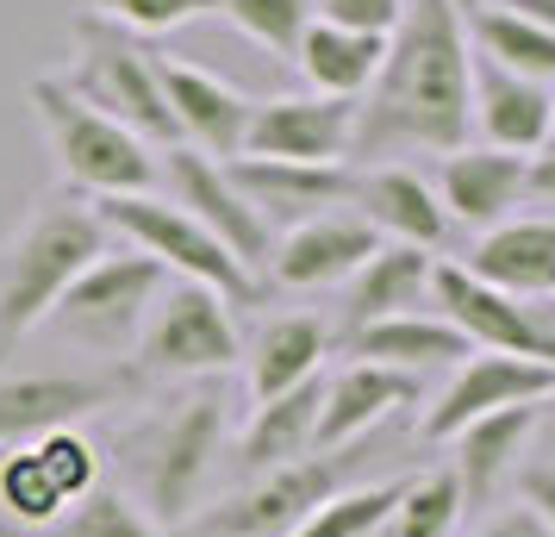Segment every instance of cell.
Wrapping results in <instances>:
<instances>
[{
  "label": "cell",
  "mask_w": 555,
  "mask_h": 537,
  "mask_svg": "<svg viewBox=\"0 0 555 537\" xmlns=\"http://www.w3.org/2000/svg\"><path fill=\"white\" fill-rule=\"evenodd\" d=\"M468 81H475V44L468 20L450 0H405L400 26L387 38L375 88L356 101V144L362 169L400 163V156H450L468 144Z\"/></svg>",
  "instance_id": "6da1fadb"
},
{
  "label": "cell",
  "mask_w": 555,
  "mask_h": 537,
  "mask_svg": "<svg viewBox=\"0 0 555 537\" xmlns=\"http://www.w3.org/2000/svg\"><path fill=\"white\" fill-rule=\"evenodd\" d=\"M106 238L113 231L94 219L81 194H44L20 219V231L0 244V357H13L56 312L81 269L113 251Z\"/></svg>",
  "instance_id": "7a4b0ae2"
},
{
  "label": "cell",
  "mask_w": 555,
  "mask_h": 537,
  "mask_svg": "<svg viewBox=\"0 0 555 537\" xmlns=\"http://www.w3.org/2000/svg\"><path fill=\"white\" fill-rule=\"evenodd\" d=\"M26 101L38 113V131L51 144L56 169L69 181V194L106 201V194H151L156 156L144 138H131L119 119H106L101 106H88L63 76H31Z\"/></svg>",
  "instance_id": "3957f363"
},
{
  "label": "cell",
  "mask_w": 555,
  "mask_h": 537,
  "mask_svg": "<svg viewBox=\"0 0 555 537\" xmlns=\"http://www.w3.org/2000/svg\"><path fill=\"white\" fill-rule=\"evenodd\" d=\"M225 444V394L219 387H188L131 437V482L144 494V512L156 525H188L201 507V487Z\"/></svg>",
  "instance_id": "277c9868"
},
{
  "label": "cell",
  "mask_w": 555,
  "mask_h": 537,
  "mask_svg": "<svg viewBox=\"0 0 555 537\" xmlns=\"http://www.w3.org/2000/svg\"><path fill=\"white\" fill-rule=\"evenodd\" d=\"M63 81H69L88 106H101L106 119H119L131 138H144L151 151L181 144L169 94H163L156 51L144 44V38H131L126 26H113V20H101V13L76 20V69H69Z\"/></svg>",
  "instance_id": "5b68a950"
},
{
  "label": "cell",
  "mask_w": 555,
  "mask_h": 537,
  "mask_svg": "<svg viewBox=\"0 0 555 537\" xmlns=\"http://www.w3.org/2000/svg\"><path fill=\"white\" fill-rule=\"evenodd\" d=\"M88 206H94V219H101L106 231L126 238L131 251L156 256L176 282L219 287L231 307H237V301H256V276L188 213V206L156 201V194H106V201H88Z\"/></svg>",
  "instance_id": "8992f818"
},
{
  "label": "cell",
  "mask_w": 555,
  "mask_h": 537,
  "mask_svg": "<svg viewBox=\"0 0 555 537\" xmlns=\"http://www.w3.org/2000/svg\"><path fill=\"white\" fill-rule=\"evenodd\" d=\"M244 362V337L231 319V301L201 282H163L151 319L138 332V375H225Z\"/></svg>",
  "instance_id": "52a82bcc"
},
{
  "label": "cell",
  "mask_w": 555,
  "mask_h": 537,
  "mask_svg": "<svg viewBox=\"0 0 555 537\" xmlns=\"http://www.w3.org/2000/svg\"><path fill=\"white\" fill-rule=\"evenodd\" d=\"M169 282V269L144 251H106L101 263H88L69 294L56 301V312L44 325H56L63 337H76L88 350H131L138 332H144V319H151L156 294Z\"/></svg>",
  "instance_id": "ba28073f"
},
{
  "label": "cell",
  "mask_w": 555,
  "mask_h": 537,
  "mask_svg": "<svg viewBox=\"0 0 555 537\" xmlns=\"http://www.w3.org/2000/svg\"><path fill=\"white\" fill-rule=\"evenodd\" d=\"M350 450H312L300 462L262 469L244 494H231L225 507L201 512L188 525H194V537H294L331 494L350 487Z\"/></svg>",
  "instance_id": "9c48e42d"
},
{
  "label": "cell",
  "mask_w": 555,
  "mask_h": 537,
  "mask_svg": "<svg viewBox=\"0 0 555 537\" xmlns=\"http://www.w3.org/2000/svg\"><path fill=\"white\" fill-rule=\"evenodd\" d=\"M138 382H144L138 362L131 369H0V450L69 432L88 412L138 394Z\"/></svg>",
  "instance_id": "30bf717a"
},
{
  "label": "cell",
  "mask_w": 555,
  "mask_h": 537,
  "mask_svg": "<svg viewBox=\"0 0 555 537\" xmlns=\"http://www.w3.org/2000/svg\"><path fill=\"white\" fill-rule=\"evenodd\" d=\"M163 176H169V194H176V206H188L194 219H201L219 244H225L244 269H269V251H275V231L262 226V213H256L250 201H244V188L231 181V169L219 163V156L194 151V144H169L163 151V163H156Z\"/></svg>",
  "instance_id": "8fae6325"
},
{
  "label": "cell",
  "mask_w": 555,
  "mask_h": 537,
  "mask_svg": "<svg viewBox=\"0 0 555 537\" xmlns=\"http://www.w3.org/2000/svg\"><path fill=\"white\" fill-rule=\"evenodd\" d=\"M430 301H437V312H443L475 350H505V357H525V362L555 369V332L537 319V307L505 301V294H493V287H480L462 263H437V276H430Z\"/></svg>",
  "instance_id": "7c38bea8"
},
{
  "label": "cell",
  "mask_w": 555,
  "mask_h": 537,
  "mask_svg": "<svg viewBox=\"0 0 555 537\" xmlns=\"http://www.w3.org/2000/svg\"><path fill=\"white\" fill-rule=\"evenodd\" d=\"M555 400V369L525 357H505V350H475L468 362H455L450 387L430 400L425 412V437L430 444H450L462 425H475L487 412L505 407H550Z\"/></svg>",
  "instance_id": "4fadbf2b"
},
{
  "label": "cell",
  "mask_w": 555,
  "mask_h": 537,
  "mask_svg": "<svg viewBox=\"0 0 555 537\" xmlns=\"http://www.w3.org/2000/svg\"><path fill=\"white\" fill-rule=\"evenodd\" d=\"M356 144V101L331 94H269L250 106L244 156L269 163H350Z\"/></svg>",
  "instance_id": "5bb4252c"
},
{
  "label": "cell",
  "mask_w": 555,
  "mask_h": 537,
  "mask_svg": "<svg viewBox=\"0 0 555 537\" xmlns=\"http://www.w3.org/2000/svg\"><path fill=\"white\" fill-rule=\"evenodd\" d=\"M231 181L244 188V201L262 213V226L275 231H294L319 213H344L350 206V188H356V169L350 163H269V156H231L225 163Z\"/></svg>",
  "instance_id": "9a60e30c"
},
{
  "label": "cell",
  "mask_w": 555,
  "mask_h": 537,
  "mask_svg": "<svg viewBox=\"0 0 555 537\" xmlns=\"http://www.w3.org/2000/svg\"><path fill=\"white\" fill-rule=\"evenodd\" d=\"M156 69H163V94H169L181 144L219 156V163L244 156V131H250V106H256L244 88H231L225 76H212L201 63H181V56H156Z\"/></svg>",
  "instance_id": "2e32d148"
},
{
  "label": "cell",
  "mask_w": 555,
  "mask_h": 537,
  "mask_svg": "<svg viewBox=\"0 0 555 537\" xmlns=\"http://www.w3.org/2000/svg\"><path fill=\"white\" fill-rule=\"evenodd\" d=\"M437 201L450 213V226L493 231L512 219V206L530 194V156L493 151V144H462L437 163Z\"/></svg>",
  "instance_id": "e0dca14e"
},
{
  "label": "cell",
  "mask_w": 555,
  "mask_h": 537,
  "mask_svg": "<svg viewBox=\"0 0 555 537\" xmlns=\"http://www.w3.org/2000/svg\"><path fill=\"white\" fill-rule=\"evenodd\" d=\"M350 213L375 231L380 244H412V251H437L450 238V213L437 201L418 169L405 163H375V169H356L350 188Z\"/></svg>",
  "instance_id": "ac0fdd59"
},
{
  "label": "cell",
  "mask_w": 555,
  "mask_h": 537,
  "mask_svg": "<svg viewBox=\"0 0 555 537\" xmlns=\"http://www.w3.org/2000/svg\"><path fill=\"white\" fill-rule=\"evenodd\" d=\"M375 251H380V238L344 206V213H319V219H306V226L281 231L275 251H269V276H275L281 287H294V294L344 287Z\"/></svg>",
  "instance_id": "d6986e66"
},
{
  "label": "cell",
  "mask_w": 555,
  "mask_h": 537,
  "mask_svg": "<svg viewBox=\"0 0 555 537\" xmlns=\"http://www.w3.org/2000/svg\"><path fill=\"white\" fill-rule=\"evenodd\" d=\"M550 113H555V88L543 81H525L475 56V81H468V119H475L480 144L512 156H537L550 151Z\"/></svg>",
  "instance_id": "ffe728a7"
},
{
  "label": "cell",
  "mask_w": 555,
  "mask_h": 537,
  "mask_svg": "<svg viewBox=\"0 0 555 537\" xmlns=\"http://www.w3.org/2000/svg\"><path fill=\"white\" fill-rule=\"evenodd\" d=\"M462 269L505 301H555V219H505L480 231Z\"/></svg>",
  "instance_id": "44dd1931"
},
{
  "label": "cell",
  "mask_w": 555,
  "mask_h": 537,
  "mask_svg": "<svg viewBox=\"0 0 555 537\" xmlns=\"http://www.w3.org/2000/svg\"><path fill=\"white\" fill-rule=\"evenodd\" d=\"M412 400H418V375H405V369H380V362L337 369L319 400V450H350L387 412L412 407Z\"/></svg>",
  "instance_id": "7402d4cb"
},
{
  "label": "cell",
  "mask_w": 555,
  "mask_h": 537,
  "mask_svg": "<svg viewBox=\"0 0 555 537\" xmlns=\"http://www.w3.org/2000/svg\"><path fill=\"white\" fill-rule=\"evenodd\" d=\"M537 425H543V407H505V412H487V419H475V425H462L450 437L455 444L450 475L462 487V507H487L518 475V457L530 450Z\"/></svg>",
  "instance_id": "603a6c76"
},
{
  "label": "cell",
  "mask_w": 555,
  "mask_h": 537,
  "mask_svg": "<svg viewBox=\"0 0 555 537\" xmlns=\"http://www.w3.org/2000/svg\"><path fill=\"white\" fill-rule=\"evenodd\" d=\"M430 276H437L430 251H412V244H380L350 282H344V287H350V294H344V337L362 332V325H380V319L418 312L430 301Z\"/></svg>",
  "instance_id": "cb8c5ba5"
},
{
  "label": "cell",
  "mask_w": 555,
  "mask_h": 537,
  "mask_svg": "<svg viewBox=\"0 0 555 537\" xmlns=\"http://www.w3.org/2000/svg\"><path fill=\"white\" fill-rule=\"evenodd\" d=\"M325 350H331V332L312 312H281V319H269V325L250 337V350H244L250 400L262 407V400H275V394H294V387L319 382Z\"/></svg>",
  "instance_id": "d4e9b609"
},
{
  "label": "cell",
  "mask_w": 555,
  "mask_h": 537,
  "mask_svg": "<svg viewBox=\"0 0 555 537\" xmlns=\"http://www.w3.org/2000/svg\"><path fill=\"white\" fill-rule=\"evenodd\" d=\"M356 362H380V369H455V362L475 357V344L455 332L443 312H400V319H380V325H362V332L344 337Z\"/></svg>",
  "instance_id": "484cf974"
},
{
  "label": "cell",
  "mask_w": 555,
  "mask_h": 537,
  "mask_svg": "<svg viewBox=\"0 0 555 537\" xmlns=\"http://www.w3.org/2000/svg\"><path fill=\"white\" fill-rule=\"evenodd\" d=\"M380 56H387V38H362V31H344V26H325L312 20L294 44V69L306 76L312 94H331V101H362L380 76Z\"/></svg>",
  "instance_id": "4316f807"
},
{
  "label": "cell",
  "mask_w": 555,
  "mask_h": 537,
  "mask_svg": "<svg viewBox=\"0 0 555 537\" xmlns=\"http://www.w3.org/2000/svg\"><path fill=\"white\" fill-rule=\"evenodd\" d=\"M319 400H325V382H306L294 394H275V400H262L250 412V425H244V444H237V457L244 469H281V462H300L319 450Z\"/></svg>",
  "instance_id": "83f0119b"
},
{
  "label": "cell",
  "mask_w": 555,
  "mask_h": 537,
  "mask_svg": "<svg viewBox=\"0 0 555 537\" xmlns=\"http://www.w3.org/2000/svg\"><path fill=\"white\" fill-rule=\"evenodd\" d=\"M468 44H475V56L500 63V69H512V76L555 88V31L537 26L530 13H518V7H500V0L480 7L475 20H468Z\"/></svg>",
  "instance_id": "f1b7e54d"
},
{
  "label": "cell",
  "mask_w": 555,
  "mask_h": 537,
  "mask_svg": "<svg viewBox=\"0 0 555 537\" xmlns=\"http://www.w3.org/2000/svg\"><path fill=\"white\" fill-rule=\"evenodd\" d=\"M76 507L63 482L51 475V462L38 457V444H20V450H0V519L20 525V532H51L63 512Z\"/></svg>",
  "instance_id": "f546056e"
},
{
  "label": "cell",
  "mask_w": 555,
  "mask_h": 537,
  "mask_svg": "<svg viewBox=\"0 0 555 537\" xmlns=\"http://www.w3.org/2000/svg\"><path fill=\"white\" fill-rule=\"evenodd\" d=\"M455 525H462V487L450 469H430L400 487V500L380 519L375 537H455Z\"/></svg>",
  "instance_id": "4dcf8cb0"
},
{
  "label": "cell",
  "mask_w": 555,
  "mask_h": 537,
  "mask_svg": "<svg viewBox=\"0 0 555 537\" xmlns=\"http://www.w3.org/2000/svg\"><path fill=\"white\" fill-rule=\"evenodd\" d=\"M38 537H163V525L119 487H88L76 507Z\"/></svg>",
  "instance_id": "1f68e13d"
},
{
  "label": "cell",
  "mask_w": 555,
  "mask_h": 537,
  "mask_svg": "<svg viewBox=\"0 0 555 537\" xmlns=\"http://www.w3.org/2000/svg\"><path fill=\"white\" fill-rule=\"evenodd\" d=\"M212 13L269 56H294L300 31L312 26V0H212Z\"/></svg>",
  "instance_id": "d6a6232c"
},
{
  "label": "cell",
  "mask_w": 555,
  "mask_h": 537,
  "mask_svg": "<svg viewBox=\"0 0 555 537\" xmlns=\"http://www.w3.org/2000/svg\"><path fill=\"white\" fill-rule=\"evenodd\" d=\"M405 482H375V487H344V494H331L325 507L306 519L294 537H375L380 519L393 512Z\"/></svg>",
  "instance_id": "836d02e7"
},
{
  "label": "cell",
  "mask_w": 555,
  "mask_h": 537,
  "mask_svg": "<svg viewBox=\"0 0 555 537\" xmlns=\"http://www.w3.org/2000/svg\"><path fill=\"white\" fill-rule=\"evenodd\" d=\"M94 7H101V20L126 26L131 38H151V31H176V26H188V20L212 13V0H94Z\"/></svg>",
  "instance_id": "e575fe53"
},
{
  "label": "cell",
  "mask_w": 555,
  "mask_h": 537,
  "mask_svg": "<svg viewBox=\"0 0 555 537\" xmlns=\"http://www.w3.org/2000/svg\"><path fill=\"white\" fill-rule=\"evenodd\" d=\"M405 0H312V20L344 31H362V38H393Z\"/></svg>",
  "instance_id": "d590c367"
},
{
  "label": "cell",
  "mask_w": 555,
  "mask_h": 537,
  "mask_svg": "<svg viewBox=\"0 0 555 537\" xmlns=\"http://www.w3.org/2000/svg\"><path fill=\"white\" fill-rule=\"evenodd\" d=\"M518 487H525V507L537 512V519L550 525V537H555V462H530Z\"/></svg>",
  "instance_id": "8d00e7d4"
},
{
  "label": "cell",
  "mask_w": 555,
  "mask_h": 537,
  "mask_svg": "<svg viewBox=\"0 0 555 537\" xmlns=\"http://www.w3.org/2000/svg\"><path fill=\"white\" fill-rule=\"evenodd\" d=\"M475 537H550V525H543L530 507H512V512H500V519H487Z\"/></svg>",
  "instance_id": "74e56055"
},
{
  "label": "cell",
  "mask_w": 555,
  "mask_h": 537,
  "mask_svg": "<svg viewBox=\"0 0 555 537\" xmlns=\"http://www.w3.org/2000/svg\"><path fill=\"white\" fill-rule=\"evenodd\" d=\"M530 194H537V201H555V151L530 156Z\"/></svg>",
  "instance_id": "f35d334b"
},
{
  "label": "cell",
  "mask_w": 555,
  "mask_h": 537,
  "mask_svg": "<svg viewBox=\"0 0 555 537\" xmlns=\"http://www.w3.org/2000/svg\"><path fill=\"white\" fill-rule=\"evenodd\" d=\"M500 7H518V13H530V20H537V26L555 31V0H500Z\"/></svg>",
  "instance_id": "ab89813d"
},
{
  "label": "cell",
  "mask_w": 555,
  "mask_h": 537,
  "mask_svg": "<svg viewBox=\"0 0 555 537\" xmlns=\"http://www.w3.org/2000/svg\"><path fill=\"white\" fill-rule=\"evenodd\" d=\"M450 7H455V13H462V20H475L480 7H493V0H450Z\"/></svg>",
  "instance_id": "60d3db41"
},
{
  "label": "cell",
  "mask_w": 555,
  "mask_h": 537,
  "mask_svg": "<svg viewBox=\"0 0 555 537\" xmlns=\"http://www.w3.org/2000/svg\"><path fill=\"white\" fill-rule=\"evenodd\" d=\"M0 537H31V532H20V525H7V519H0Z\"/></svg>",
  "instance_id": "b9f144b4"
},
{
  "label": "cell",
  "mask_w": 555,
  "mask_h": 537,
  "mask_svg": "<svg viewBox=\"0 0 555 537\" xmlns=\"http://www.w3.org/2000/svg\"><path fill=\"white\" fill-rule=\"evenodd\" d=\"M550 151H555V113H550Z\"/></svg>",
  "instance_id": "7bdbcfd3"
}]
</instances>
